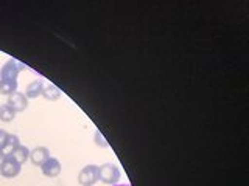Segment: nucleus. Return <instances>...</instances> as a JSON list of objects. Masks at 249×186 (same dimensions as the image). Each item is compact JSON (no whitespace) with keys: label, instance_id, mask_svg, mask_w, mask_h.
Wrapping results in <instances>:
<instances>
[{"label":"nucleus","instance_id":"nucleus-12","mask_svg":"<svg viewBox=\"0 0 249 186\" xmlns=\"http://www.w3.org/2000/svg\"><path fill=\"white\" fill-rule=\"evenodd\" d=\"M14 116H16V112L13 110L10 106H8V104H2V106H0V120H2L3 123L13 121Z\"/></svg>","mask_w":249,"mask_h":186},{"label":"nucleus","instance_id":"nucleus-14","mask_svg":"<svg viewBox=\"0 0 249 186\" xmlns=\"http://www.w3.org/2000/svg\"><path fill=\"white\" fill-rule=\"evenodd\" d=\"M95 143H97V146H101V147H107L109 146L107 141L103 138V135L100 134V130L95 132Z\"/></svg>","mask_w":249,"mask_h":186},{"label":"nucleus","instance_id":"nucleus-15","mask_svg":"<svg viewBox=\"0 0 249 186\" xmlns=\"http://www.w3.org/2000/svg\"><path fill=\"white\" fill-rule=\"evenodd\" d=\"M8 137H10V134H8L6 130H3V129H0V149L3 147V144L6 143V140H8Z\"/></svg>","mask_w":249,"mask_h":186},{"label":"nucleus","instance_id":"nucleus-11","mask_svg":"<svg viewBox=\"0 0 249 186\" xmlns=\"http://www.w3.org/2000/svg\"><path fill=\"white\" fill-rule=\"evenodd\" d=\"M42 96H44L45 99H49V101H56V99L61 96V90L56 87V85H53V84H49L47 87L44 85Z\"/></svg>","mask_w":249,"mask_h":186},{"label":"nucleus","instance_id":"nucleus-5","mask_svg":"<svg viewBox=\"0 0 249 186\" xmlns=\"http://www.w3.org/2000/svg\"><path fill=\"white\" fill-rule=\"evenodd\" d=\"M6 104L10 106L16 113H18V112L27 110V107H28V99H27L25 95H23V93L16 92V93H13V95L8 96Z\"/></svg>","mask_w":249,"mask_h":186},{"label":"nucleus","instance_id":"nucleus-10","mask_svg":"<svg viewBox=\"0 0 249 186\" xmlns=\"http://www.w3.org/2000/svg\"><path fill=\"white\" fill-rule=\"evenodd\" d=\"M11 158H14L18 163H25L28 158H30V149L27 146H22V144H19L18 147H16V151L13 152V155H11Z\"/></svg>","mask_w":249,"mask_h":186},{"label":"nucleus","instance_id":"nucleus-9","mask_svg":"<svg viewBox=\"0 0 249 186\" xmlns=\"http://www.w3.org/2000/svg\"><path fill=\"white\" fill-rule=\"evenodd\" d=\"M42 92H44V81L36 79V81H31L28 84V87H27V90H25L23 95L27 96V99H35L37 96H41Z\"/></svg>","mask_w":249,"mask_h":186},{"label":"nucleus","instance_id":"nucleus-2","mask_svg":"<svg viewBox=\"0 0 249 186\" xmlns=\"http://www.w3.org/2000/svg\"><path fill=\"white\" fill-rule=\"evenodd\" d=\"M122 177L120 169L112 163H105V165L98 166V180L103 182L105 185H117Z\"/></svg>","mask_w":249,"mask_h":186},{"label":"nucleus","instance_id":"nucleus-1","mask_svg":"<svg viewBox=\"0 0 249 186\" xmlns=\"http://www.w3.org/2000/svg\"><path fill=\"white\" fill-rule=\"evenodd\" d=\"M22 70H25V65L20 64L16 59H8L3 67L0 68V81L18 82V76Z\"/></svg>","mask_w":249,"mask_h":186},{"label":"nucleus","instance_id":"nucleus-16","mask_svg":"<svg viewBox=\"0 0 249 186\" xmlns=\"http://www.w3.org/2000/svg\"><path fill=\"white\" fill-rule=\"evenodd\" d=\"M114 186H131L129 183H124V185H114Z\"/></svg>","mask_w":249,"mask_h":186},{"label":"nucleus","instance_id":"nucleus-8","mask_svg":"<svg viewBox=\"0 0 249 186\" xmlns=\"http://www.w3.org/2000/svg\"><path fill=\"white\" fill-rule=\"evenodd\" d=\"M19 144H20L19 137H18V135H11V134H10V137H8V140H6V143L3 144L2 149H0V160L10 158L11 155H13V152L16 151V147H18Z\"/></svg>","mask_w":249,"mask_h":186},{"label":"nucleus","instance_id":"nucleus-4","mask_svg":"<svg viewBox=\"0 0 249 186\" xmlns=\"http://www.w3.org/2000/svg\"><path fill=\"white\" fill-rule=\"evenodd\" d=\"M20 169H22L20 163H18L14 158H11V157L0 161V175L5 177V178L18 177L20 174Z\"/></svg>","mask_w":249,"mask_h":186},{"label":"nucleus","instance_id":"nucleus-13","mask_svg":"<svg viewBox=\"0 0 249 186\" xmlns=\"http://www.w3.org/2000/svg\"><path fill=\"white\" fill-rule=\"evenodd\" d=\"M18 92V82H8V81H0V93L2 95L10 96L13 93Z\"/></svg>","mask_w":249,"mask_h":186},{"label":"nucleus","instance_id":"nucleus-6","mask_svg":"<svg viewBox=\"0 0 249 186\" xmlns=\"http://www.w3.org/2000/svg\"><path fill=\"white\" fill-rule=\"evenodd\" d=\"M61 163L58 158H54V157H50L49 160H47L44 165L41 166V170H42V174L45 177H49V178H54V177H58L61 174Z\"/></svg>","mask_w":249,"mask_h":186},{"label":"nucleus","instance_id":"nucleus-7","mask_svg":"<svg viewBox=\"0 0 249 186\" xmlns=\"http://www.w3.org/2000/svg\"><path fill=\"white\" fill-rule=\"evenodd\" d=\"M49 158H50V151L44 146H37L33 151H30V160L35 166L41 168Z\"/></svg>","mask_w":249,"mask_h":186},{"label":"nucleus","instance_id":"nucleus-3","mask_svg":"<svg viewBox=\"0 0 249 186\" xmlns=\"http://www.w3.org/2000/svg\"><path fill=\"white\" fill-rule=\"evenodd\" d=\"M98 182V166L97 165H88L84 166L80 174H78V183L81 186H93Z\"/></svg>","mask_w":249,"mask_h":186}]
</instances>
